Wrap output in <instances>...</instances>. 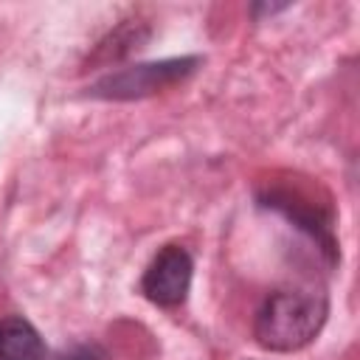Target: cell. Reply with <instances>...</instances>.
I'll return each mask as SVG.
<instances>
[{"instance_id": "6", "label": "cell", "mask_w": 360, "mask_h": 360, "mask_svg": "<svg viewBox=\"0 0 360 360\" xmlns=\"http://www.w3.org/2000/svg\"><path fill=\"white\" fill-rule=\"evenodd\" d=\"M96 357H98V352L93 346H76L68 354H62L59 360H96Z\"/></svg>"}, {"instance_id": "4", "label": "cell", "mask_w": 360, "mask_h": 360, "mask_svg": "<svg viewBox=\"0 0 360 360\" xmlns=\"http://www.w3.org/2000/svg\"><path fill=\"white\" fill-rule=\"evenodd\" d=\"M194 262L186 248L166 245L155 253L141 278V292L158 307H180L191 287Z\"/></svg>"}, {"instance_id": "3", "label": "cell", "mask_w": 360, "mask_h": 360, "mask_svg": "<svg viewBox=\"0 0 360 360\" xmlns=\"http://www.w3.org/2000/svg\"><path fill=\"white\" fill-rule=\"evenodd\" d=\"M262 202L281 211L287 219H292L298 228H304L318 248L335 259V233H332V211L323 202H312L309 191L292 183H273V188L267 186V191H262Z\"/></svg>"}, {"instance_id": "1", "label": "cell", "mask_w": 360, "mask_h": 360, "mask_svg": "<svg viewBox=\"0 0 360 360\" xmlns=\"http://www.w3.org/2000/svg\"><path fill=\"white\" fill-rule=\"evenodd\" d=\"M326 312L329 304L321 290H276L256 312L253 338L270 352H298L318 338Z\"/></svg>"}, {"instance_id": "5", "label": "cell", "mask_w": 360, "mask_h": 360, "mask_svg": "<svg viewBox=\"0 0 360 360\" xmlns=\"http://www.w3.org/2000/svg\"><path fill=\"white\" fill-rule=\"evenodd\" d=\"M0 360H45L42 338L25 318H6L0 323Z\"/></svg>"}, {"instance_id": "2", "label": "cell", "mask_w": 360, "mask_h": 360, "mask_svg": "<svg viewBox=\"0 0 360 360\" xmlns=\"http://www.w3.org/2000/svg\"><path fill=\"white\" fill-rule=\"evenodd\" d=\"M200 65V56H180V59H160V62H143L129 65L115 73L101 76L96 84H90V96L96 98H143L152 93H160L183 79H188Z\"/></svg>"}]
</instances>
